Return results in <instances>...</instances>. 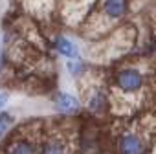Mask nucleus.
<instances>
[{"label":"nucleus","mask_w":156,"mask_h":154,"mask_svg":"<svg viewBox=\"0 0 156 154\" xmlns=\"http://www.w3.org/2000/svg\"><path fill=\"white\" fill-rule=\"evenodd\" d=\"M147 138L140 130L132 128L119 136L118 139V152L119 154H147Z\"/></svg>","instance_id":"obj_1"},{"label":"nucleus","mask_w":156,"mask_h":154,"mask_svg":"<svg viewBox=\"0 0 156 154\" xmlns=\"http://www.w3.org/2000/svg\"><path fill=\"white\" fill-rule=\"evenodd\" d=\"M143 83H145L143 73H141L140 70H136V68H125V70H121V72L118 73V77H116L118 88H119L123 94H130V96L138 94V92L143 88Z\"/></svg>","instance_id":"obj_2"},{"label":"nucleus","mask_w":156,"mask_h":154,"mask_svg":"<svg viewBox=\"0 0 156 154\" xmlns=\"http://www.w3.org/2000/svg\"><path fill=\"white\" fill-rule=\"evenodd\" d=\"M39 154H70V141L64 136H51L44 141Z\"/></svg>","instance_id":"obj_3"},{"label":"nucleus","mask_w":156,"mask_h":154,"mask_svg":"<svg viewBox=\"0 0 156 154\" xmlns=\"http://www.w3.org/2000/svg\"><path fill=\"white\" fill-rule=\"evenodd\" d=\"M127 9H129V2H127V0H105V2H103V13L110 20L123 19Z\"/></svg>","instance_id":"obj_4"},{"label":"nucleus","mask_w":156,"mask_h":154,"mask_svg":"<svg viewBox=\"0 0 156 154\" xmlns=\"http://www.w3.org/2000/svg\"><path fill=\"white\" fill-rule=\"evenodd\" d=\"M79 101H77L73 96L66 94V92H61L55 96V108L61 110V112H77L79 110Z\"/></svg>","instance_id":"obj_5"},{"label":"nucleus","mask_w":156,"mask_h":154,"mask_svg":"<svg viewBox=\"0 0 156 154\" xmlns=\"http://www.w3.org/2000/svg\"><path fill=\"white\" fill-rule=\"evenodd\" d=\"M6 154H39L37 145L30 139H15L9 143Z\"/></svg>","instance_id":"obj_6"},{"label":"nucleus","mask_w":156,"mask_h":154,"mask_svg":"<svg viewBox=\"0 0 156 154\" xmlns=\"http://www.w3.org/2000/svg\"><path fill=\"white\" fill-rule=\"evenodd\" d=\"M87 107H88V110H92L94 114L105 112V108H107V94H105L101 88H96V90L92 92V96L88 97Z\"/></svg>","instance_id":"obj_7"},{"label":"nucleus","mask_w":156,"mask_h":154,"mask_svg":"<svg viewBox=\"0 0 156 154\" xmlns=\"http://www.w3.org/2000/svg\"><path fill=\"white\" fill-rule=\"evenodd\" d=\"M55 48H57L59 53H62V55H66V57H70V59H79L77 48H75L68 39H64V37H59V39L55 40Z\"/></svg>","instance_id":"obj_8"},{"label":"nucleus","mask_w":156,"mask_h":154,"mask_svg":"<svg viewBox=\"0 0 156 154\" xmlns=\"http://www.w3.org/2000/svg\"><path fill=\"white\" fill-rule=\"evenodd\" d=\"M66 68H68V72H70L72 77H79V75L85 72V64H83L79 59H72V61H68V62H66Z\"/></svg>","instance_id":"obj_9"},{"label":"nucleus","mask_w":156,"mask_h":154,"mask_svg":"<svg viewBox=\"0 0 156 154\" xmlns=\"http://www.w3.org/2000/svg\"><path fill=\"white\" fill-rule=\"evenodd\" d=\"M11 121H13V117H11L9 112H2V114H0V136H2V134L9 128Z\"/></svg>","instance_id":"obj_10"},{"label":"nucleus","mask_w":156,"mask_h":154,"mask_svg":"<svg viewBox=\"0 0 156 154\" xmlns=\"http://www.w3.org/2000/svg\"><path fill=\"white\" fill-rule=\"evenodd\" d=\"M6 101H8V96L6 94H0V108L6 105Z\"/></svg>","instance_id":"obj_11"},{"label":"nucleus","mask_w":156,"mask_h":154,"mask_svg":"<svg viewBox=\"0 0 156 154\" xmlns=\"http://www.w3.org/2000/svg\"><path fill=\"white\" fill-rule=\"evenodd\" d=\"M154 154H156V150H154Z\"/></svg>","instance_id":"obj_12"}]
</instances>
